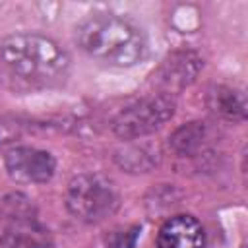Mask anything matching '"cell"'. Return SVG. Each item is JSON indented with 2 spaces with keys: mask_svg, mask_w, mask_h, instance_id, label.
Returning <instances> with one entry per match:
<instances>
[{
  "mask_svg": "<svg viewBox=\"0 0 248 248\" xmlns=\"http://www.w3.org/2000/svg\"><path fill=\"white\" fill-rule=\"evenodd\" d=\"M205 232L192 215H174L163 223L157 234V248H203Z\"/></svg>",
  "mask_w": 248,
  "mask_h": 248,
  "instance_id": "8",
  "label": "cell"
},
{
  "mask_svg": "<svg viewBox=\"0 0 248 248\" xmlns=\"http://www.w3.org/2000/svg\"><path fill=\"white\" fill-rule=\"evenodd\" d=\"M50 240L46 227L39 221L37 207L21 192H10L0 200V246L31 248Z\"/></svg>",
  "mask_w": 248,
  "mask_h": 248,
  "instance_id": "4",
  "label": "cell"
},
{
  "mask_svg": "<svg viewBox=\"0 0 248 248\" xmlns=\"http://www.w3.org/2000/svg\"><path fill=\"white\" fill-rule=\"evenodd\" d=\"M138 234H140V227L138 225L128 227V229L114 231L107 238V246L108 248H134V244L138 240Z\"/></svg>",
  "mask_w": 248,
  "mask_h": 248,
  "instance_id": "12",
  "label": "cell"
},
{
  "mask_svg": "<svg viewBox=\"0 0 248 248\" xmlns=\"http://www.w3.org/2000/svg\"><path fill=\"white\" fill-rule=\"evenodd\" d=\"M207 140V128L203 122H188L170 136V147L176 155L190 157L198 153Z\"/></svg>",
  "mask_w": 248,
  "mask_h": 248,
  "instance_id": "10",
  "label": "cell"
},
{
  "mask_svg": "<svg viewBox=\"0 0 248 248\" xmlns=\"http://www.w3.org/2000/svg\"><path fill=\"white\" fill-rule=\"evenodd\" d=\"M19 134V126L14 122H8L4 118H0V147L8 141H12L16 136Z\"/></svg>",
  "mask_w": 248,
  "mask_h": 248,
  "instance_id": "13",
  "label": "cell"
},
{
  "mask_svg": "<svg viewBox=\"0 0 248 248\" xmlns=\"http://www.w3.org/2000/svg\"><path fill=\"white\" fill-rule=\"evenodd\" d=\"M202 66H203V62L196 52L178 50V52L169 54L163 60L159 70L153 74V79L167 91L182 89V87L190 85L196 79Z\"/></svg>",
  "mask_w": 248,
  "mask_h": 248,
  "instance_id": "7",
  "label": "cell"
},
{
  "mask_svg": "<svg viewBox=\"0 0 248 248\" xmlns=\"http://www.w3.org/2000/svg\"><path fill=\"white\" fill-rule=\"evenodd\" d=\"M78 45L93 60L116 68L134 66L147 54L143 31L112 14H97L85 19L78 29Z\"/></svg>",
  "mask_w": 248,
  "mask_h": 248,
  "instance_id": "2",
  "label": "cell"
},
{
  "mask_svg": "<svg viewBox=\"0 0 248 248\" xmlns=\"http://www.w3.org/2000/svg\"><path fill=\"white\" fill-rule=\"evenodd\" d=\"M4 169L8 176L19 184H43L52 178L56 161L48 151L16 145L4 153Z\"/></svg>",
  "mask_w": 248,
  "mask_h": 248,
  "instance_id": "6",
  "label": "cell"
},
{
  "mask_svg": "<svg viewBox=\"0 0 248 248\" xmlns=\"http://www.w3.org/2000/svg\"><path fill=\"white\" fill-rule=\"evenodd\" d=\"M118 203L120 198L114 184L103 174H78L68 184L66 207L78 221L101 223L118 209Z\"/></svg>",
  "mask_w": 248,
  "mask_h": 248,
  "instance_id": "3",
  "label": "cell"
},
{
  "mask_svg": "<svg viewBox=\"0 0 248 248\" xmlns=\"http://www.w3.org/2000/svg\"><path fill=\"white\" fill-rule=\"evenodd\" d=\"M174 114V101L167 93L134 99L112 120V132L120 140H138L159 130Z\"/></svg>",
  "mask_w": 248,
  "mask_h": 248,
  "instance_id": "5",
  "label": "cell"
},
{
  "mask_svg": "<svg viewBox=\"0 0 248 248\" xmlns=\"http://www.w3.org/2000/svg\"><path fill=\"white\" fill-rule=\"evenodd\" d=\"M207 107L221 118L240 122L246 118V95L229 85H217L207 93Z\"/></svg>",
  "mask_w": 248,
  "mask_h": 248,
  "instance_id": "9",
  "label": "cell"
},
{
  "mask_svg": "<svg viewBox=\"0 0 248 248\" xmlns=\"http://www.w3.org/2000/svg\"><path fill=\"white\" fill-rule=\"evenodd\" d=\"M31 248H54V244H52L50 240H45V242H39V244H35V246H31Z\"/></svg>",
  "mask_w": 248,
  "mask_h": 248,
  "instance_id": "14",
  "label": "cell"
},
{
  "mask_svg": "<svg viewBox=\"0 0 248 248\" xmlns=\"http://www.w3.org/2000/svg\"><path fill=\"white\" fill-rule=\"evenodd\" d=\"M116 161L120 167L128 169L132 172H147L151 167H155L159 163V153H157V149L140 145V147H130V149L118 151Z\"/></svg>",
  "mask_w": 248,
  "mask_h": 248,
  "instance_id": "11",
  "label": "cell"
},
{
  "mask_svg": "<svg viewBox=\"0 0 248 248\" xmlns=\"http://www.w3.org/2000/svg\"><path fill=\"white\" fill-rule=\"evenodd\" d=\"M0 68L14 89L35 91L60 85L70 70L66 50L39 33H16L0 43Z\"/></svg>",
  "mask_w": 248,
  "mask_h": 248,
  "instance_id": "1",
  "label": "cell"
}]
</instances>
